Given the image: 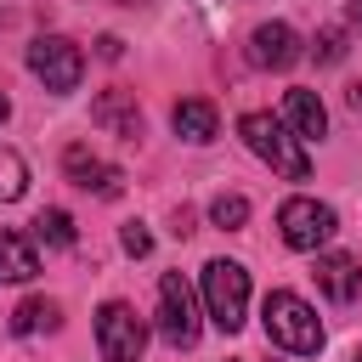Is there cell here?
I'll return each mask as SVG.
<instances>
[{"label":"cell","mask_w":362,"mask_h":362,"mask_svg":"<svg viewBox=\"0 0 362 362\" xmlns=\"http://www.w3.org/2000/svg\"><path fill=\"white\" fill-rule=\"evenodd\" d=\"M345 102H351V107H356V113H362V79H356V85H351V90H345Z\"/></svg>","instance_id":"cell-22"},{"label":"cell","mask_w":362,"mask_h":362,"mask_svg":"<svg viewBox=\"0 0 362 362\" xmlns=\"http://www.w3.org/2000/svg\"><path fill=\"white\" fill-rule=\"evenodd\" d=\"M28 192V164L11 153V147H0V204H11V198H23Z\"/></svg>","instance_id":"cell-17"},{"label":"cell","mask_w":362,"mask_h":362,"mask_svg":"<svg viewBox=\"0 0 362 362\" xmlns=\"http://www.w3.org/2000/svg\"><path fill=\"white\" fill-rule=\"evenodd\" d=\"M345 17H351V28H362V0H351V11H345Z\"/></svg>","instance_id":"cell-23"},{"label":"cell","mask_w":362,"mask_h":362,"mask_svg":"<svg viewBox=\"0 0 362 362\" xmlns=\"http://www.w3.org/2000/svg\"><path fill=\"white\" fill-rule=\"evenodd\" d=\"M96 57L119 62V57H124V40H119V34H102V40H96Z\"/></svg>","instance_id":"cell-21"},{"label":"cell","mask_w":362,"mask_h":362,"mask_svg":"<svg viewBox=\"0 0 362 362\" xmlns=\"http://www.w3.org/2000/svg\"><path fill=\"white\" fill-rule=\"evenodd\" d=\"M6 113H11V102H6V96H0V119H6Z\"/></svg>","instance_id":"cell-24"},{"label":"cell","mask_w":362,"mask_h":362,"mask_svg":"<svg viewBox=\"0 0 362 362\" xmlns=\"http://www.w3.org/2000/svg\"><path fill=\"white\" fill-rule=\"evenodd\" d=\"M147 249H153L147 226H136V221H130V226H124V255H147Z\"/></svg>","instance_id":"cell-20"},{"label":"cell","mask_w":362,"mask_h":362,"mask_svg":"<svg viewBox=\"0 0 362 362\" xmlns=\"http://www.w3.org/2000/svg\"><path fill=\"white\" fill-rule=\"evenodd\" d=\"M40 272V249L23 232H0V283H28Z\"/></svg>","instance_id":"cell-13"},{"label":"cell","mask_w":362,"mask_h":362,"mask_svg":"<svg viewBox=\"0 0 362 362\" xmlns=\"http://www.w3.org/2000/svg\"><path fill=\"white\" fill-rule=\"evenodd\" d=\"M311 57H317V62H339V57H345V28H317Z\"/></svg>","instance_id":"cell-19"},{"label":"cell","mask_w":362,"mask_h":362,"mask_svg":"<svg viewBox=\"0 0 362 362\" xmlns=\"http://www.w3.org/2000/svg\"><path fill=\"white\" fill-rule=\"evenodd\" d=\"M170 124H175V136H187V141H215V130H221V113H215V102H204V96H187V102H175Z\"/></svg>","instance_id":"cell-12"},{"label":"cell","mask_w":362,"mask_h":362,"mask_svg":"<svg viewBox=\"0 0 362 362\" xmlns=\"http://www.w3.org/2000/svg\"><path fill=\"white\" fill-rule=\"evenodd\" d=\"M277 232H283V243H288V249L317 255V249L334 238V209H328V204H317V198H288V204L277 209Z\"/></svg>","instance_id":"cell-5"},{"label":"cell","mask_w":362,"mask_h":362,"mask_svg":"<svg viewBox=\"0 0 362 362\" xmlns=\"http://www.w3.org/2000/svg\"><path fill=\"white\" fill-rule=\"evenodd\" d=\"M238 136H243L249 153L266 158L277 175H288V181H305V175H311V158L300 153V141H294L272 113H243V119H238Z\"/></svg>","instance_id":"cell-2"},{"label":"cell","mask_w":362,"mask_h":362,"mask_svg":"<svg viewBox=\"0 0 362 362\" xmlns=\"http://www.w3.org/2000/svg\"><path fill=\"white\" fill-rule=\"evenodd\" d=\"M288 124L300 130V141H317L322 130H328V107H322V96L317 90H288Z\"/></svg>","instance_id":"cell-14"},{"label":"cell","mask_w":362,"mask_h":362,"mask_svg":"<svg viewBox=\"0 0 362 362\" xmlns=\"http://www.w3.org/2000/svg\"><path fill=\"white\" fill-rule=\"evenodd\" d=\"M204 305H209V322L221 334H238L243 311H249V272L238 260H209L204 266Z\"/></svg>","instance_id":"cell-3"},{"label":"cell","mask_w":362,"mask_h":362,"mask_svg":"<svg viewBox=\"0 0 362 362\" xmlns=\"http://www.w3.org/2000/svg\"><path fill=\"white\" fill-rule=\"evenodd\" d=\"M158 334L175 351H187L198 339V305H192V288H187L181 272H164L158 277Z\"/></svg>","instance_id":"cell-4"},{"label":"cell","mask_w":362,"mask_h":362,"mask_svg":"<svg viewBox=\"0 0 362 362\" xmlns=\"http://www.w3.org/2000/svg\"><path fill=\"white\" fill-rule=\"evenodd\" d=\"M62 170H68V181H74L79 192H96V198H119V192H124V170L107 164V158H96V153L79 147V141L62 153Z\"/></svg>","instance_id":"cell-8"},{"label":"cell","mask_w":362,"mask_h":362,"mask_svg":"<svg viewBox=\"0 0 362 362\" xmlns=\"http://www.w3.org/2000/svg\"><path fill=\"white\" fill-rule=\"evenodd\" d=\"M90 119H96L102 130L124 136V141H136V136H141V107H136V96H130V90H102V96L90 102Z\"/></svg>","instance_id":"cell-11"},{"label":"cell","mask_w":362,"mask_h":362,"mask_svg":"<svg viewBox=\"0 0 362 362\" xmlns=\"http://www.w3.org/2000/svg\"><path fill=\"white\" fill-rule=\"evenodd\" d=\"M260 322H266V339L283 345V351H294V356L322 351V322H317V311H311L300 294H288V288H272V294H266Z\"/></svg>","instance_id":"cell-1"},{"label":"cell","mask_w":362,"mask_h":362,"mask_svg":"<svg viewBox=\"0 0 362 362\" xmlns=\"http://www.w3.org/2000/svg\"><path fill=\"white\" fill-rule=\"evenodd\" d=\"M40 328H57V300H23L11 311V334H40Z\"/></svg>","instance_id":"cell-15"},{"label":"cell","mask_w":362,"mask_h":362,"mask_svg":"<svg viewBox=\"0 0 362 362\" xmlns=\"http://www.w3.org/2000/svg\"><path fill=\"white\" fill-rule=\"evenodd\" d=\"M209 221H215L221 232H238V226L249 221V198H243V192H221V198L209 204Z\"/></svg>","instance_id":"cell-18"},{"label":"cell","mask_w":362,"mask_h":362,"mask_svg":"<svg viewBox=\"0 0 362 362\" xmlns=\"http://www.w3.org/2000/svg\"><path fill=\"white\" fill-rule=\"evenodd\" d=\"M28 68L45 79V90H74L79 74H85V51L74 40H62V34H40L28 45Z\"/></svg>","instance_id":"cell-6"},{"label":"cell","mask_w":362,"mask_h":362,"mask_svg":"<svg viewBox=\"0 0 362 362\" xmlns=\"http://www.w3.org/2000/svg\"><path fill=\"white\" fill-rule=\"evenodd\" d=\"M119 6H141V0H119Z\"/></svg>","instance_id":"cell-26"},{"label":"cell","mask_w":362,"mask_h":362,"mask_svg":"<svg viewBox=\"0 0 362 362\" xmlns=\"http://www.w3.org/2000/svg\"><path fill=\"white\" fill-rule=\"evenodd\" d=\"M311 277H317V288H322L328 300H339V305L362 294V260H356V255H317Z\"/></svg>","instance_id":"cell-10"},{"label":"cell","mask_w":362,"mask_h":362,"mask_svg":"<svg viewBox=\"0 0 362 362\" xmlns=\"http://www.w3.org/2000/svg\"><path fill=\"white\" fill-rule=\"evenodd\" d=\"M34 238H40V243H57V249H74V215H68V209H40Z\"/></svg>","instance_id":"cell-16"},{"label":"cell","mask_w":362,"mask_h":362,"mask_svg":"<svg viewBox=\"0 0 362 362\" xmlns=\"http://www.w3.org/2000/svg\"><path fill=\"white\" fill-rule=\"evenodd\" d=\"M96 345H102L107 362H136L141 345H147V328H141V317H136L124 300H107V305L96 311Z\"/></svg>","instance_id":"cell-7"},{"label":"cell","mask_w":362,"mask_h":362,"mask_svg":"<svg viewBox=\"0 0 362 362\" xmlns=\"http://www.w3.org/2000/svg\"><path fill=\"white\" fill-rule=\"evenodd\" d=\"M351 362H362V351H351Z\"/></svg>","instance_id":"cell-25"},{"label":"cell","mask_w":362,"mask_h":362,"mask_svg":"<svg viewBox=\"0 0 362 362\" xmlns=\"http://www.w3.org/2000/svg\"><path fill=\"white\" fill-rule=\"evenodd\" d=\"M249 62L255 68H294L300 62V34L288 28V23H260L255 34H249Z\"/></svg>","instance_id":"cell-9"}]
</instances>
